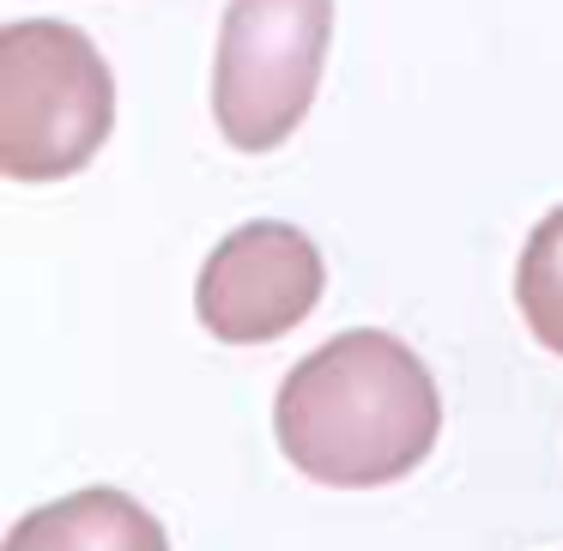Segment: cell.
Returning a JSON list of instances; mask_svg holds the SVG:
<instances>
[{
	"mask_svg": "<svg viewBox=\"0 0 563 551\" xmlns=\"http://www.w3.org/2000/svg\"><path fill=\"white\" fill-rule=\"evenodd\" d=\"M115 128V79L98 43L62 19L0 31V170L62 183L86 170Z\"/></svg>",
	"mask_w": 563,
	"mask_h": 551,
	"instance_id": "7a4b0ae2",
	"label": "cell"
},
{
	"mask_svg": "<svg viewBox=\"0 0 563 551\" xmlns=\"http://www.w3.org/2000/svg\"><path fill=\"white\" fill-rule=\"evenodd\" d=\"M7 551H170L158 515L128 491L91 485L62 503H43L7 533Z\"/></svg>",
	"mask_w": 563,
	"mask_h": 551,
	"instance_id": "5b68a950",
	"label": "cell"
},
{
	"mask_svg": "<svg viewBox=\"0 0 563 551\" xmlns=\"http://www.w3.org/2000/svg\"><path fill=\"white\" fill-rule=\"evenodd\" d=\"M321 249L297 224L255 219L231 231L200 267L195 309L212 340L224 345H267L291 333L321 304Z\"/></svg>",
	"mask_w": 563,
	"mask_h": 551,
	"instance_id": "277c9868",
	"label": "cell"
},
{
	"mask_svg": "<svg viewBox=\"0 0 563 551\" xmlns=\"http://www.w3.org/2000/svg\"><path fill=\"white\" fill-rule=\"evenodd\" d=\"M333 0H231L212 62V115L236 152H273L297 134L321 86Z\"/></svg>",
	"mask_w": 563,
	"mask_h": 551,
	"instance_id": "3957f363",
	"label": "cell"
},
{
	"mask_svg": "<svg viewBox=\"0 0 563 551\" xmlns=\"http://www.w3.org/2000/svg\"><path fill=\"white\" fill-rule=\"evenodd\" d=\"M273 430L297 473H309L316 485L364 491L406 478L437 449L442 400L406 340L382 328H352L316 345L285 376Z\"/></svg>",
	"mask_w": 563,
	"mask_h": 551,
	"instance_id": "6da1fadb",
	"label": "cell"
},
{
	"mask_svg": "<svg viewBox=\"0 0 563 551\" xmlns=\"http://www.w3.org/2000/svg\"><path fill=\"white\" fill-rule=\"evenodd\" d=\"M515 304H521L527 328L545 352L563 357V207L533 224L515 267Z\"/></svg>",
	"mask_w": 563,
	"mask_h": 551,
	"instance_id": "8992f818",
	"label": "cell"
}]
</instances>
